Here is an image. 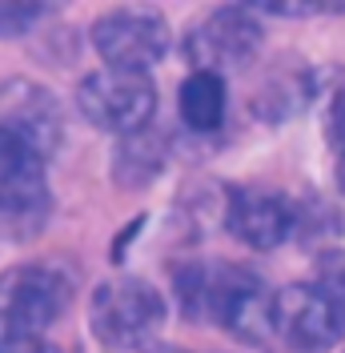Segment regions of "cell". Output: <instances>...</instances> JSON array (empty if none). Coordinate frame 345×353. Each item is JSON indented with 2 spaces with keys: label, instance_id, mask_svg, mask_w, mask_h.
<instances>
[{
  "label": "cell",
  "instance_id": "ba28073f",
  "mask_svg": "<svg viewBox=\"0 0 345 353\" xmlns=\"http://www.w3.org/2000/svg\"><path fill=\"white\" fill-rule=\"evenodd\" d=\"M261 24L253 21V8L245 4H225L209 21H201L185 41V57L197 65V72H229L245 68L257 57Z\"/></svg>",
  "mask_w": 345,
  "mask_h": 353
},
{
  "label": "cell",
  "instance_id": "5bb4252c",
  "mask_svg": "<svg viewBox=\"0 0 345 353\" xmlns=\"http://www.w3.org/2000/svg\"><path fill=\"white\" fill-rule=\"evenodd\" d=\"M325 137H329V149L345 157V81H337L333 92L325 97Z\"/></svg>",
  "mask_w": 345,
  "mask_h": 353
},
{
  "label": "cell",
  "instance_id": "4fadbf2b",
  "mask_svg": "<svg viewBox=\"0 0 345 353\" xmlns=\"http://www.w3.org/2000/svg\"><path fill=\"white\" fill-rule=\"evenodd\" d=\"M48 12V4H24V0H12V4H0V37L12 41V37H24L32 24Z\"/></svg>",
  "mask_w": 345,
  "mask_h": 353
},
{
  "label": "cell",
  "instance_id": "2e32d148",
  "mask_svg": "<svg viewBox=\"0 0 345 353\" xmlns=\"http://www.w3.org/2000/svg\"><path fill=\"white\" fill-rule=\"evenodd\" d=\"M129 353H185V350H177V345H161V341H149V345H141V350H129Z\"/></svg>",
  "mask_w": 345,
  "mask_h": 353
},
{
  "label": "cell",
  "instance_id": "e0dca14e",
  "mask_svg": "<svg viewBox=\"0 0 345 353\" xmlns=\"http://www.w3.org/2000/svg\"><path fill=\"white\" fill-rule=\"evenodd\" d=\"M337 181H342V193H345V157H342V173H337Z\"/></svg>",
  "mask_w": 345,
  "mask_h": 353
},
{
  "label": "cell",
  "instance_id": "8992f818",
  "mask_svg": "<svg viewBox=\"0 0 345 353\" xmlns=\"http://www.w3.org/2000/svg\"><path fill=\"white\" fill-rule=\"evenodd\" d=\"M48 213V181L44 157L24 145L17 132L0 129V225L17 237L41 229Z\"/></svg>",
  "mask_w": 345,
  "mask_h": 353
},
{
  "label": "cell",
  "instance_id": "9c48e42d",
  "mask_svg": "<svg viewBox=\"0 0 345 353\" xmlns=\"http://www.w3.org/2000/svg\"><path fill=\"white\" fill-rule=\"evenodd\" d=\"M0 129L17 132L24 145H32L41 157H48L65 137V121H61L57 101L41 85L8 81L0 88Z\"/></svg>",
  "mask_w": 345,
  "mask_h": 353
},
{
  "label": "cell",
  "instance_id": "7a4b0ae2",
  "mask_svg": "<svg viewBox=\"0 0 345 353\" xmlns=\"http://www.w3.org/2000/svg\"><path fill=\"white\" fill-rule=\"evenodd\" d=\"M88 321L112 353L141 350L165 325V297L141 277H112L92 293Z\"/></svg>",
  "mask_w": 345,
  "mask_h": 353
},
{
  "label": "cell",
  "instance_id": "6da1fadb",
  "mask_svg": "<svg viewBox=\"0 0 345 353\" xmlns=\"http://www.w3.org/2000/svg\"><path fill=\"white\" fill-rule=\"evenodd\" d=\"M172 285L189 317H205L241 341H261L273 330V297L245 265H177Z\"/></svg>",
  "mask_w": 345,
  "mask_h": 353
},
{
  "label": "cell",
  "instance_id": "30bf717a",
  "mask_svg": "<svg viewBox=\"0 0 345 353\" xmlns=\"http://www.w3.org/2000/svg\"><path fill=\"white\" fill-rule=\"evenodd\" d=\"M225 225L249 249H277L293 233L297 209L281 193H273V189H237V193H229V217H225Z\"/></svg>",
  "mask_w": 345,
  "mask_h": 353
},
{
  "label": "cell",
  "instance_id": "3957f363",
  "mask_svg": "<svg viewBox=\"0 0 345 353\" xmlns=\"http://www.w3.org/2000/svg\"><path fill=\"white\" fill-rule=\"evenodd\" d=\"M72 297V281L57 265H17L0 281L4 337H41Z\"/></svg>",
  "mask_w": 345,
  "mask_h": 353
},
{
  "label": "cell",
  "instance_id": "8fae6325",
  "mask_svg": "<svg viewBox=\"0 0 345 353\" xmlns=\"http://www.w3.org/2000/svg\"><path fill=\"white\" fill-rule=\"evenodd\" d=\"M225 105H229V88H225V77H217V72H193V77L181 85V92H177L181 121L193 132L221 129Z\"/></svg>",
  "mask_w": 345,
  "mask_h": 353
},
{
  "label": "cell",
  "instance_id": "277c9868",
  "mask_svg": "<svg viewBox=\"0 0 345 353\" xmlns=\"http://www.w3.org/2000/svg\"><path fill=\"white\" fill-rule=\"evenodd\" d=\"M77 105L97 129L132 137L145 132V125L157 112V85L145 72H121V68H101L81 81L77 88Z\"/></svg>",
  "mask_w": 345,
  "mask_h": 353
},
{
  "label": "cell",
  "instance_id": "9a60e30c",
  "mask_svg": "<svg viewBox=\"0 0 345 353\" xmlns=\"http://www.w3.org/2000/svg\"><path fill=\"white\" fill-rule=\"evenodd\" d=\"M317 281H322L325 289H333V293L345 301V249L322 253V261H317Z\"/></svg>",
  "mask_w": 345,
  "mask_h": 353
},
{
  "label": "cell",
  "instance_id": "7c38bea8",
  "mask_svg": "<svg viewBox=\"0 0 345 353\" xmlns=\"http://www.w3.org/2000/svg\"><path fill=\"white\" fill-rule=\"evenodd\" d=\"M161 161H165V145L161 137L152 132H132V137H121V149H117V181L121 185H149L152 176L161 173Z\"/></svg>",
  "mask_w": 345,
  "mask_h": 353
},
{
  "label": "cell",
  "instance_id": "52a82bcc",
  "mask_svg": "<svg viewBox=\"0 0 345 353\" xmlns=\"http://www.w3.org/2000/svg\"><path fill=\"white\" fill-rule=\"evenodd\" d=\"M92 48L105 68L121 72H149L169 52V24L152 8H108L92 24Z\"/></svg>",
  "mask_w": 345,
  "mask_h": 353
},
{
  "label": "cell",
  "instance_id": "5b68a950",
  "mask_svg": "<svg viewBox=\"0 0 345 353\" xmlns=\"http://www.w3.org/2000/svg\"><path fill=\"white\" fill-rule=\"evenodd\" d=\"M273 333L297 353H322L345 337V301L322 281L285 285L273 297Z\"/></svg>",
  "mask_w": 345,
  "mask_h": 353
}]
</instances>
